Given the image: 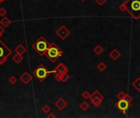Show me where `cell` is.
I'll return each mask as SVG.
<instances>
[{
    "instance_id": "1",
    "label": "cell",
    "mask_w": 140,
    "mask_h": 118,
    "mask_svg": "<svg viewBox=\"0 0 140 118\" xmlns=\"http://www.w3.org/2000/svg\"><path fill=\"white\" fill-rule=\"evenodd\" d=\"M33 48H34L40 55H43L45 52H47L48 48V44L47 41L44 39V38H40L39 40H37L36 42L34 43Z\"/></svg>"
},
{
    "instance_id": "2",
    "label": "cell",
    "mask_w": 140,
    "mask_h": 118,
    "mask_svg": "<svg viewBox=\"0 0 140 118\" xmlns=\"http://www.w3.org/2000/svg\"><path fill=\"white\" fill-rule=\"evenodd\" d=\"M62 55V52L59 49V48H57L56 45L51 46L47 50V56L50 58L51 61H54L56 59L61 57Z\"/></svg>"
},
{
    "instance_id": "3",
    "label": "cell",
    "mask_w": 140,
    "mask_h": 118,
    "mask_svg": "<svg viewBox=\"0 0 140 118\" xmlns=\"http://www.w3.org/2000/svg\"><path fill=\"white\" fill-rule=\"evenodd\" d=\"M49 73H50L49 71H48L43 65H40L34 72L35 76H36L39 80H43V79H44L48 76V74Z\"/></svg>"
},
{
    "instance_id": "4",
    "label": "cell",
    "mask_w": 140,
    "mask_h": 118,
    "mask_svg": "<svg viewBox=\"0 0 140 118\" xmlns=\"http://www.w3.org/2000/svg\"><path fill=\"white\" fill-rule=\"evenodd\" d=\"M129 102L125 101V100H121V101H119L118 103H117V107L120 110H122V111H125L129 108Z\"/></svg>"
},
{
    "instance_id": "5",
    "label": "cell",
    "mask_w": 140,
    "mask_h": 118,
    "mask_svg": "<svg viewBox=\"0 0 140 118\" xmlns=\"http://www.w3.org/2000/svg\"><path fill=\"white\" fill-rule=\"evenodd\" d=\"M131 7L134 11H138L140 9V2L139 1H134L131 5Z\"/></svg>"
},
{
    "instance_id": "6",
    "label": "cell",
    "mask_w": 140,
    "mask_h": 118,
    "mask_svg": "<svg viewBox=\"0 0 140 118\" xmlns=\"http://www.w3.org/2000/svg\"><path fill=\"white\" fill-rule=\"evenodd\" d=\"M3 56H4V48L0 45V58L3 57Z\"/></svg>"
}]
</instances>
